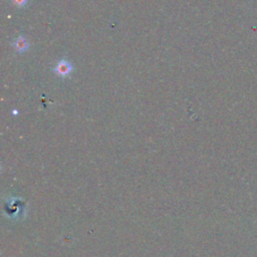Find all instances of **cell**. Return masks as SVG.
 Returning a JSON list of instances; mask_svg holds the SVG:
<instances>
[{
	"instance_id": "obj_1",
	"label": "cell",
	"mask_w": 257,
	"mask_h": 257,
	"mask_svg": "<svg viewBox=\"0 0 257 257\" xmlns=\"http://www.w3.org/2000/svg\"><path fill=\"white\" fill-rule=\"evenodd\" d=\"M73 68L72 66V63L69 60L62 59L56 63V66L55 68V73L57 75L64 77V76L69 75L73 72Z\"/></svg>"
},
{
	"instance_id": "obj_2",
	"label": "cell",
	"mask_w": 257,
	"mask_h": 257,
	"mask_svg": "<svg viewBox=\"0 0 257 257\" xmlns=\"http://www.w3.org/2000/svg\"><path fill=\"white\" fill-rule=\"evenodd\" d=\"M13 47H14V50L16 52H18V53H25L27 50H28V47H29V44L26 40V38L24 37H19L15 39V41L13 42Z\"/></svg>"
},
{
	"instance_id": "obj_3",
	"label": "cell",
	"mask_w": 257,
	"mask_h": 257,
	"mask_svg": "<svg viewBox=\"0 0 257 257\" xmlns=\"http://www.w3.org/2000/svg\"><path fill=\"white\" fill-rule=\"evenodd\" d=\"M12 1L16 6H18V7H23L27 4V0H12Z\"/></svg>"
}]
</instances>
